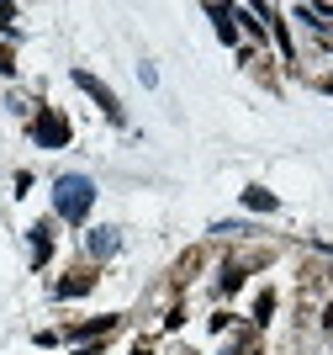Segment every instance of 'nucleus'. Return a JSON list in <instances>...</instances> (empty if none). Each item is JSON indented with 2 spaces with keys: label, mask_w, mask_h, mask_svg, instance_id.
Wrapping results in <instances>:
<instances>
[{
  "label": "nucleus",
  "mask_w": 333,
  "mask_h": 355,
  "mask_svg": "<svg viewBox=\"0 0 333 355\" xmlns=\"http://www.w3.org/2000/svg\"><path fill=\"white\" fill-rule=\"evenodd\" d=\"M244 207H254V212H276L280 202H276V191H264V186H249V191H244Z\"/></svg>",
  "instance_id": "6"
},
{
  "label": "nucleus",
  "mask_w": 333,
  "mask_h": 355,
  "mask_svg": "<svg viewBox=\"0 0 333 355\" xmlns=\"http://www.w3.org/2000/svg\"><path fill=\"white\" fill-rule=\"evenodd\" d=\"M90 202H96L90 175H58V180H53V212H58L64 223H85Z\"/></svg>",
  "instance_id": "1"
},
{
  "label": "nucleus",
  "mask_w": 333,
  "mask_h": 355,
  "mask_svg": "<svg viewBox=\"0 0 333 355\" xmlns=\"http://www.w3.org/2000/svg\"><path fill=\"white\" fill-rule=\"evenodd\" d=\"M11 69H16V59L6 53V48H0V74H11Z\"/></svg>",
  "instance_id": "13"
},
{
  "label": "nucleus",
  "mask_w": 333,
  "mask_h": 355,
  "mask_svg": "<svg viewBox=\"0 0 333 355\" xmlns=\"http://www.w3.org/2000/svg\"><path fill=\"white\" fill-rule=\"evenodd\" d=\"M206 11H212V21H217V37H222V43H238V27H233L238 16H233V6H206Z\"/></svg>",
  "instance_id": "5"
},
{
  "label": "nucleus",
  "mask_w": 333,
  "mask_h": 355,
  "mask_svg": "<svg viewBox=\"0 0 333 355\" xmlns=\"http://www.w3.org/2000/svg\"><path fill=\"white\" fill-rule=\"evenodd\" d=\"M32 138H37V148H64V144H69V122H64V112L43 106V112L32 117Z\"/></svg>",
  "instance_id": "2"
},
{
  "label": "nucleus",
  "mask_w": 333,
  "mask_h": 355,
  "mask_svg": "<svg viewBox=\"0 0 333 355\" xmlns=\"http://www.w3.org/2000/svg\"><path fill=\"white\" fill-rule=\"evenodd\" d=\"M270 313H276V292H260V302H254V324H270Z\"/></svg>",
  "instance_id": "10"
},
{
  "label": "nucleus",
  "mask_w": 333,
  "mask_h": 355,
  "mask_svg": "<svg viewBox=\"0 0 333 355\" xmlns=\"http://www.w3.org/2000/svg\"><path fill=\"white\" fill-rule=\"evenodd\" d=\"M48 254H53V239H48V223H37L32 228V266H43Z\"/></svg>",
  "instance_id": "8"
},
{
  "label": "nucleus",
  "mask_w": 333,
  "mask_h": 355,
  "mask_svg": "<svg viewBox=\"0 0 333 355\" xmlns=\"http://www.w3.org/2000/svg\"><path fill=\"white\" fill-rule=\"evenodd\" d=\"M90 286H96V276H64V282H58L53 292H58V297H85Z\"/></svg>",
  "instance_id": "9"
},
{
  "label": "nucleus",
  "mask_w": 333,
  "mask_h": 355,
  "mask_svg": "<svg viewBox=\"0 0 333 355\" xmlns=\"http://www.w3.org/2000/svg\"><path fill=\"white\" fill-rule=\"evenodd\" d=\"M328 90H333V80H328Z\"/></svg>",
  "instance_id": "14"
},
{
  "label": "nucleus",
  "mask_w": 333,
  "mask_h": 355,
  "mask_svg": "<svg viewBox=\"0 0 333 355\" xmlns=\"http://www.w3.org/2000/svg\"><path fill=\"white\" fill-rule=\"evenodd\" d=\"M11 21H16V11H11V6H0V32L11 27Z\"/></svg>",
  "instance_id": "12"
},
{
  "label": "nucleus",
  "mask_w": 333,
  "mask_h": 355,
  "mask_svg": "<svg viewBox=\"0 0 333 355\" xmlns=\"http://www.w3.org/2000/svg\"><path fill=\"white\" fill-rule=\"evenodd\" d=\"M116 329V313H106V318H90V324H74L69 340H101V334H111Z\"/></svg>",
  "instance_id": "4"
},
{
  "label": "nucleus",
  "mask_w": 333,
  "mask_h": 355,
  "mask_svg": "<svg viewBox=\"0 0 333 355\" xmlns=\"http://www.w3.org/2000/svg\"><path fill=\"white\" fill-rule=\"evenodd\" d=\"M74 85L85 90V96H90L96 106H101V112H106L111 122H122V101H116V96H111V90H106V85H101V80H96L90 69H74Z\"/></svg>",
  "instance_id": "3"
},
{
  "label": "nucleus",
  "mask_w": 333,
  "mask_h": 355,
  "mask_svg": "<svg viewBox=\"0 0 333 355\" xmlns=\"http://www.w3.org/2000/svg\"><path fill=\"white\" fill-rule=\"evenodd\" d=\"M222 292H238V286H244V270H238V266H228V270H222Z\"/></svg>",
  "instance_id": "11"
},
{
  "label": "nucleus",
  "mask_w": 333,
  "mask_h": 355,
  "mask_svg": "<svg viewBox=\"0 0 333 355\" xmlns=\"http://www.w3.org/2000/svg\"><path fill=\"white\" fill-rule=\"evenodd\" d=\"M90 254H96V260L116 254V228H96V234H90Z\"/></svg>",
  "instance_id": "7"
}]
</instances>
